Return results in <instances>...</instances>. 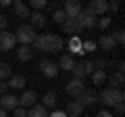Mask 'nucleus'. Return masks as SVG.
Segmentation results:
<instances>
[{
    "label": "nucleus",
    "instance_id": "1",
    "mask_svg": "<svg viewBox=\"0 0 125 117\" xmlns=\"http://www.w3.org/2000/svg\"><path fill=\"white\" fill-rule=\"evenodd\" d=\"M67 46V42L56 34H38L33 40V48L40 52H61Z\"/></svg>",
    "mask_w": 125,
    "mask_h": 117
},
{
    "label": "nucleus",
    "instance_id": "2",
    "mask_svg": "<svg viewBox=\"0 0 125 117\" xmlns=\"http://www.w3.org/2000/svg\"><path fill=\"white\" fill-rule=\"evenodd\" d=\"M98 100L106 107H115V105L123 103V90H115V88H104L98 94Z\"/></svg>",
    "mask_w": 125,
    "mask_h": 117
},
{
    "label": "nucleus",
    "instance_id": "3",
    "mask_svg": "<svg viewBox=\"0 0 125 117\" xmlns=\"http://www.w3.org/2000/svg\"><path fill=\"white\" fill-rule=\"evenodd\" d=\"M36 29L31 25H19L17 29H15V40L21 42V46H29L33 44V40H36Z\"/></svg>",
    "mask_w": 125,
    "mask_h": 117
},
{
    "label": "nucleus",
    "instance_id": "4",
    "mask_svg": "<svg viewBox=\"0 0 125 117\" xmlns=\"http://www.w3.org/2000/svg\"><path fill=\"white\" fill-rule=\"evenodd\" d=\"M71 73H73V80H83L85 75H92L94 73V63L92 61H79L71 69Z\"/></svg>",
    "mask_w": 125,
    "mask_h": 117
},
{
    "label": "nucleus",
    "instance_id": "5",
    "mask_svg": "<svg viewBox=\"0 0 125 117\" xmlns=\"http://www.w3.org/2000/svg\"><path fill=\"white\" fill-rule=\"evenodd\" d=\"M77 25L81 27V29H92L94 25H96V15H92L88 9H81V13L77 15Z\"/></svg>",
    "mask_w": 125,
    "mask_h": 117
},
{
    "label": "nucleus",
    "instance_id": "6",
    "mask_svg": "<svg viewBox=\"0 0 125 117\" xmlns=\"http://www.w3.org/2000/svg\"><path fill=\"white\" fill-rule=\"evenodd\" d=\"M15 44H17V40H15V34L13 32H0V50L2 52H10V50L15 48Z\"/></svg>",
    "mask_w": 125,
    "mask_h": 117
},
{
    "label": "nucleus",
    "instance_id": "7",
    "mask_svg": "<svg viewBox=\"0 0 125 117\" xmlns=\"http://www.w3.org/2000/svg\"><path fill=\"white\" fill-rule=\"evenodd\" d=\"M83 90H85L83 80H71V82H67V94L71 96V98H79V96L83 94Z\"/></svg>",
    "mask_w": 125,
    "mask_h": 117
},
{
    "label": "nucleus",
    "instance_id": "8",
    "mask_svg": "<svg viewBox=\"0 0 125 117\" xmlns=\"http://www.w3.org/2000/svg\"><path fill=\"white\" fill-rule=\"evenodd\" d=\"M77 103H79L83 109H85V107H94V105L98 103V92H96V90H88V88H85L83 94L77 98Z\"/></svg>",
    "mask_w": 125,
    "mask_h": 117
},
{
    "label": "nucleus",
    "instance_id": "9",
    "mask_svg": "<svg viewBox=\"0 0 125 117\" xmlns=\"http://www.w3.org/2000/svg\"><path fill=\"white\" fill-rule=\"evenodd\" d=\"M0 109H2V111H15V109H19V96L4 94L0 98Z\"/></svg>",
    "mask_w": 125,
    "mask_h": 117
},
{
    "label": "nucleus",
    "instance_id": "10",
    "mask_svg": "<svg viewBox=\"0 0 125 117\" xmlns=\"http://www.w3.org/2000/svg\"><path fill=\"white\" fill-rule=\"evenodd\" d=\"M62 11H65V15H67L69 19H75L77 15L81 13V2L79 0H67L65 6H62Z\"/></svg>",
    "mask_w": 125,
    "mask_h": 117
},
{
    "label": "nucleus",
    "instance_id": "11",
    "mask_svg": "<svg viewBox=\"0 0 125 117\" xmlns=\"http://www.w3.org/2000/svg\"><path fill=\"white\" fill-rule=\"evenodd\" d=\"M36 100H38L36 92H33V90H25L21 96H19V107H21V109H29V107L36 105Z\"/></svg>",
    "mask_w": 125,
    "mask_h": 117
},
{
    "label": "nucleus",
    "instance_id": "12",
    "mask_svg": "<svg viewBox=\"0 0 125 117\" xmlns=\"http://www.w3.org/2000/svg\"><path fill=\"white\" fill-rule=\"evenodd\" d=\"M81 38L79 36H71L69 38V42H67V48H69V54H71L73 58L77 57V54H83V48H81Z\"/></svg>",
    "mask_w": 125,
    "mask_h": 117
},
{
    "label": "nucleus",
    "instance_id": "13",
    "mask_svg": "<svg viewBox=\"0 0 125 117\" xmlns=\"http://www.w3.org/2000/svg\"><path fill=\"white\" fill-rule=\"evenodd\" d=\"M29 25L33 27V29H42V27H46V15L40 13V11L29 13Z\"/></svg>",
    "mask_w": 125,
    "mask_h": 117
},
{
    "label": "nucleus",
    "instance_id": "14",
    "mask_svg": "<svg viewBox=\"0 0 125 117\" xmlns=\"http://www.w3.org/2000/svg\"><path fill=\"white\" fill-rule=\"evenodd\" d=\"M40 71L44 73L46 77H56L58 75V65L52 63V61H42L40 63Z\"/></svg>",
    "mask_w": 125,
    "mask_h": 117
},
{
    "label": "nucleus",
    "instance_id": "15",
    "mask_svg": "<svg viewBox=\"0 0 125 117\" xmlns=\"http://www.w3.org/2000/svg\"><path fill=\"white\" fill-rule=\"evenodd\" d=\"M88 11L92 15H104L108 11V2H104V0H92L88 6Z\"/></svg>",
    "mask_w": 125,
    "mask_h": 117
},
{
    "label": "nucleus",
    "instance_id": "16",
    "mask_svg": "<svg viewBox=\"0 0 125 117\" xmlns=\"http://www.w3.org/2000/svg\"><path fill=\"white\" fill-rule=\"evenodd\" d=\"M65 113H67V117H83V107H81L77 100H69Z\"/></svg>",
    "mask_w": 125,
    "mask_h": 117
},
{
    "label": "nucleus",
    "instance_id": "17",
    "mask_svg": "<svg viewBox=\"0 0 125 117\" xmlns=\"http://www.w3.org/2000/svg\"><path fill=\"white\" fill-rule=\"evenodd\" d=\"M62 32H65V34H71V36H79L81 27L77 25V19H67V21L62 23Z\"/></svg>",
    "mask_w": 125,
    "mask_h": 117
},
{
    "label": "nucleus",
    "instance_id": "18",
    "mask_svg": "<svg viewBox=\"0 0 125 117\" xmlns=\"http://www.w3.org/2000/svg\"><path fill=\"white\" fill-rule=\"evenodd\" d=\"M13 6H15V15H17L19 19H29V13H31V11H29V6H27V4H23L21 0H15Z\"/></svg>",
    "mask_w": 125,
    "mask_h": 117
},
{
    "label": "nucleus",
    "instance_id": "19",
    "mask_svg": "<svg viewBox=\"0 0 125 117\" xmlns=\"http://www.w3.org/2000/svg\"><path fill=\"white\" fill-rule=\"evenodd\" d=\"M6 86H9V90H21V88H25V77L23 75H10Z\"/></svg>",
    "mask_w": 125,
    "mask_h": 117
},
{
    "label": "nucleus",
    "instance_id": "20",
    "mask_svg": "<svg viewBox=\"0 0 125 117\" xmlns=\"http://www.w3.org/2000/svg\"><path fill=\"white\" fill-rule=\"evenodd\" d=\"M42 107L48 111V109H54L56 107V94H54L52 90H48V92H44V96H42Z\"/></svg>",
    "mask_w": 125,
    "mask_h": 117
},
{
    "label": "nucleus",
    "instance_id": "21",
    "mask_svg": "<svg viewBox=\"0 0 125 117\" xmlns=\"http://www.w3.org/2000/svg\"><path fill=\"white\" fill-rule=\"evenodd\" d=\"M73 67H75V58H73L71 54H62L61 61H58V69H62V71H71Z\"/></svg>",
    "mask_w": 125,
    "mask_h": 117
},
{
    "label": "nucleus",
    "instance_id": "22",
    "mask_svg": "<svg viewBox=\"0 0 125 117\" xmlns=\"http://www.w3.org/2000/svg\"><path fill=\"white\" fill-rule=\"evenodd\" d=\"M106 80H108V88H115V90H121L123 88V73H113V75H106Z\"/></svg>",
    "mask_w": 125,
    "mask_h": 117
},
{
    "label": "nucleus",
    "instance_id": "23",
    "mask_svg": "<svg viewBox=\"0 0 125 117\" xmlns=\"http://www.w3.org/2000/svg\"><path fill=\"white\" fill-rule=\"evenodd\" d=\"M98 44H100V48L106 50V52H108V50H113V48L117 46V44H115V40H113V36H108V34H102V36H100Z\"/></svg>",
    "mask_w": 125,
    "mask_h": 117
},
{
    "label": "nucleus",
    "instance_id": "24",
    "mask_svg": "<svg viewBox=\"0 0 125 117\" xmlns=\"http://www.w3.org/2000/svg\"><path fill=\"white\" fill-rule=\"evenodd\" d=\"M27 117H48V111L42 105H33V107L27 109Z\"/></svg>",
    "mask_w": 125,
    "mask_h": 117
},
{
    "label": "nucleus",
    "instance_id": "25",
    "mask_svg": "<svg viewBox=\"0 0 125 117\" xmlns=\"http://www.w3.org/2000/svg\"><path fill=\"white\" fill-rule=\"evenodd\" d=\"M31 57H33V50H29V46H21V48H17V58H19V61L27 63V61H31Z\"/></svg>",
    "mask_w": 125,
    "mask_h": 117
},
{
    "label": "nucleus",
    "instance_id": "26",
    "mask_svg": "<svg viewBox=\"0 0 125 117\" xmlns=\"http://www.w3.org/2000/svg\"><path fill=\"white\" fill-rule=\"evenodd\" d=\"M13 75V67H10L9 63H0V82H4V80H9V77Z\"/></svg>",
    "mask_w": 125,
    "mask_h": 117
},
{
    "label": "nucleus",
    "instance_id": "27",
    "mask_svg": "<svg viewBox=\"0 0 125 117\" xmlns=\"http://www.w3.org/2000/svg\"><path fill=\"white\" fill-rule=\"evenodd\" d=\"M92 82H94L96 86L104 84V82H106V73L100 71V69H94V73H92Z\"/></svg>",
    "mask_w": 125,
    "mask_h": 117
},
{
    "label": "nucleus",
    "instance_id": "28",
    "mask_svg": "<svg viewBox=\"0 0 125 117\" xmlns=\"http://www.w3.org/2000/svg\"><path fill=\"white\" fill-rule=\"evenodd\" d=\"M52 19H54V23H61V25H62V23L67 21L69 17L65 15V11H62V9H56V11L52 13Z\"/></svg>",
    "mask_w": 125,
    "mask_h": 117
},
{
    "label": "nucleus",
    "instance_id": "29",
    "mask_svg": "<svg viewBox=\"0 0 125 117\" xmlns=\"http://www.w3.org/2000/svg\"><path fill=\"white\" fill-rule=\"evenodd\" d=\"M81 48H83V52H94V50H96V42L85 40V42H81Z\"/></svg>",
    "mask_w": 125,
    "mask_h": 117
},
{
    "label": "nucleus",
    "instance_id": "30",
    "mask_svg": "<svg viewBox=\"0 0 125 117\" xmlns=\"http://www.w3.org/2000/svg\"><path fill=\"white\" fill-rule=\"evenodd\" d=\"M29 6L33 11H40V9H46V0H29Z\"/></svg>",
    "mask_w": 125,
    "mask_h": 117
},
{
    "label": "nucleus",
    "instance_id": "31",
    "mask_svg": "<svg viewBox=\"0 0 125 117\" xmlns=\"http://www.w3.org/2000/svg\"><path fill=\"white\" fill-rule=\"evenodd\" d=\"M113 40H115V44H123V42H125V32H123V29H117L115 36H113Z\"/></svg>",
    "mask_w": 125,
    "mask_h": 117
},
{
    "label": "nucleus",
    "instance_id": "32",
    "mask_svg": "<svg viewBox=\"0 0 125 117\" xmlns=\"http://www.w3.org/2000/svg\"><path fill=\"white\" fill-rule=\"evenodd\" d=\"M92 63H94V69L104 71V67H106V58H96V61H92Z\"/></svg>",
    "mask_w": 125,
    "mask_h": 117
},
{
    "label": "nucleus",
    "instance_id": "33",
    "mask_svg": "<svg viewBox=\"0 0 125 117\" xmlns=\"http://www.w3.org/2000/svg\"><path fill=\"white\" fill-rule=\"evenodd\" d=\"M96 23H98V27H100V29H106V27L111 25V17H102L100 21H96Z\"/></svg>",
    "mask_w": 125,
    "mask_h": 117
},
{
    "label": "nucleus",
    "instance_id": "34",
    "mask_svg": "<svg viewBox=\"0 0 125 117\" xmlns=\"http://www.w3.org/2000/svg\"><path fill=\"white\" fill-rule=\"evenodd\" d=\"M6 25H9V17H4V15H0V32H4Z\"/></svg>",
    "mask_w": 125,
    "mask_h": 117
},
{
    "label": "nucleus",
    "instance_id": "35",
    "mask_svg": "<svg viewBox=\"0 0 125 117\" xmlns=\"http://www.w3.org/2000/svg\"><path fill=\"white\" fill-rule=\"evenodd\" d=\"M15 117H27V109H21V107H19V109H15Z\"/></svg>",
    "mask_w": 125,
    "mask_h": 117
},
{
    "label": "nucleus",
    "instance_id": "36",
    "mask_svg": "<svg viewBox=\"0 0 125 117\" xmlns=\"http://www.w3.org/2000/svg\"><path fill=\"white\" fill-rule=\"evenodd\" d=\"M9 94V86H6V82H0V96Z\"/></svg>",
    "mask_w": 125,
    "mask_h": 117
},
{
    "label": "nucleus",
    "instance_id": "37",
    "mask_svg": "<svg viewBox=\"0 0 125 117\" xmlns=\"http://www.w3.org/2000/svg\"><path fill=\"white\" fill-rule=\"evenodd\" d=\"M94 117H113V113H111V111H106V109H102V111H98Z\"/></svg>",
    "mask_w": 125,
    "mask_h": 117
},
{
    "label": "nucleus",
    "instance_id": "38",
    "mask_svg": "<svg viewBox=\"0 0 125 117\" xmlns=\"http://www.w3.org/2000/svg\"><path fill=\"white\" fill-rule=\"evenodd\" d=\"M117 9H119V2L115 0V2H111V4H108V11H106V13H115Z\"/></svg>",
    "mask_w": 125,
    "mask_h": 117
},
{
    "label": "nucleus",
    "instance_id": "39",
    "mask_svg": "<svg viewBox=\"0 0 125 117\" xmlns=\"http://www.w3.org/2000/svg\"><path fill=\"white\" fill-rule=\"evenodd\" d=\"M48 117H67V113H62V111H54V113H50Z\"/></svg>",
    "mask_w": 125,
    "mask_h": 117
},
{
    "label": "nucleus",
    "instance_id": "40",
    "mask_svg": "<svg viewBox=\"0 0 125 117\" xmlns=\"http://www.w3.org/2000/svg\"><path fill=\"white\" fill-rule=\"evenodd\" d=\"M115 111H117V113H119V115H121V113L125 111V105H123V103H119V105H115Z\"/></svg>",
    "mask_w": 125,
    "mask_h": 117
},
{
    "label": "nucleus",
    "instance_id": "41",
    "mask_svg": "<svg viewBox=\"0 0 125 117\" xmlns=\"http://www.w3.org/2000/svg\"><path fill=\"white\" fill-rule=\"evenodd\" d=\"M46 9H48V13H54L58 9V4H46Z\"/></svg>",
    "mask_w": 125,
    "mask_h": 117
},
{
    "label": "nucleus",
    "instance_id": "42",
    "mask_svg": "<svg viewBox=\"0 0 125 117\" xmlns=\"http://www.w3.org/2000/svg\"><path fill=\"white\" fill-rule=\"evenodd\" d=\"M0 117H6V111H2V109H0Z\"/></svg>",
    "mask_w": 125,
    "mask_h": 117
}]
</instances>
